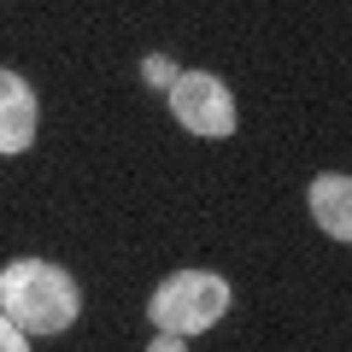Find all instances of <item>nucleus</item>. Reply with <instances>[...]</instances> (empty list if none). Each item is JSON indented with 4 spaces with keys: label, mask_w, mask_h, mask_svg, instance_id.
Masks as SVG:
<instances>
[{
    "label": "nucleus",
    "mask_w": 352,
    "mask_h": 352,
    "mask_svg": "<svg viewBox=\"0 0 352 352\" xmlns=\"http://www.w3.org/2000/svg\"><path fill=\"white\" fill-rule=\"evenodd\" d=\"M0 311L24 335H59L82 311V288L71 282V270L47 258H12L0 270Z\"/></svg>",
    "instance_id": "nucleus-1"
},
{
    "label": "nucleus",
    "mask_w": 352,
    "mask_h": 352,
    "mask_svg": "<svg viewBox=\"0 0 352 352\" xmlns=\"http://www.w3.org/2000/svg\"><path fill=\"white\" fill-rule=\"evenodd\" d=\"M229 282L217 276V270H176V276H164L159 288H153V323L164 329V335H206V329L217 323V317L229 311Z\"/></svg>",
    "instance_id": "nucleus-2"
},
{
    "label": "nucleus",
    "mask_w": 352,
    "mask_h": 352,
    "mask_svg": "<svg viewBox=\"0 0 352 352\" xmlns=\"http://www.w3.org/2000/svg\"><path fill=\"white\" fill-rule=\"evenodd\" d=\"M164 94H170V118L182 129H194V135H206V141L235 135V94L223 88V76H212V71H176V82L164 88Z\"/></svg>",
    "instance_id": "nucleus-3"
},
{
    "label": "nucleus",
    "mask_w": 352,
    "mask_h": 352,
    "mask_svg": "<svg viewBox=\"0 0 352 352\" xmlns=\"http://www.w3.org/2000/svg\"><path fill=\"white\" fill-rule=\"evenodd\" d=\"M36 118H41L36 88L18 71L0 65V153H30L36 147Z\"/></svg>",
    "instance_id": "nucleus-4"
},
{
    "label": "nucleus",
    "mask_w": 352,
    "mask_h": 352,
    "mask_svg": "<svg viewBox=\"0 0 352 352\" xmlns=\"http://www.w3.org/2000/svg\"><path fill=\"white\" fill-rule=\"evenodd\" d=\"M311 217H317L323 235L352 241V176H340V170L317 176V182H311Z\"/></svg>",
    "instance_id": "nucleus-5"
},
{
    "label": "nucleus",
    "mask_w": 352,
    "mask_h": 352,
    "mask_svg": "<svg viewBox=\"0 0 352 352\" xmlns=\"http://www.w3.org/2000/svg\"><path fill=\"white\" fill-rule=\"evenodd\" d=\"M141 76H147V88H170V82H176V59L147 53V59H141Z\"/></svg>",
    "instance_id": "nucleus-6"
},
{
    "label": "nucleus",
    "mask_w": 352,
    "mask_h": 352,
    "mask_svg": "<svg viewBox=\"0 0 352 352\" xmlns=\"http://www.w3.org/2000/svg\"><path fill=\"white\" fill-rule=\"evenodd\" d=\"M0 352H30V335H24L6 311H0Z\"/></svg>",
    "instance_id": "nucleus-7"
},
{
    "label": "nucleus",
    "mask_w": 352,
    "mask_h": 352,
    "mask_svg": "<svg viewBox=\"0 0 352 352\" xmlns=\"http://www.w3.org/2000/svg\"><path fill=\"white\" fill-rule=\"evenodd\" d=\"M147 352H188V340H182V335H164V329H159V335H153V346Z\"/></svg>",
    "instance_id": "nucleus-8"
}]
</instances>
